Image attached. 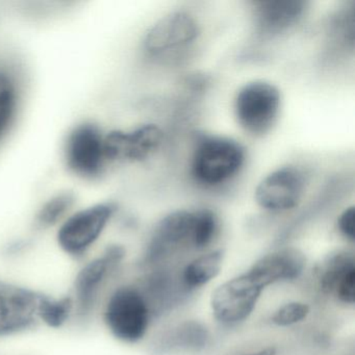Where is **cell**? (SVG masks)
Listing matches in <instances>:
<instances>
[{
    "mask_svg": "<svg viewBox=\"0 0 355 355\" xmlns=\"http://www.w3.org/2000/svg\"><path fill=\"white\" fill-rule=\"evenodd\" d=\"M305 3L299 0L263 1L255 10L257 31L265 36L284 32L298 21L304 12Z\"/></svg>",
    "mask_w": 355,
    "mask_h": 355,
    "instance_id": "cell-15",
    "label": "cell"
},
{
    "mask_svg": "<svg viewBox=\"0 0 355 355\" xmlns=\"http://www.w3.org/2000/svg\"><path fill=\"white\" fill-rule=\"evenodd\" d=\"M244 157V149L236 141L221 137L203 139L193 157V175L205 184H221L239 171Z\"/></svg>",
    "mask_w": 355,
    "mask_h": 355,
    "instance_id": "cell-6",
    "label": "cell"
},
{
    "mask_svg": "<svg viewBox=\"0 0 355 355\" xmlns=\"http://www.w3.org/2000/svg\"><path fill=\"white\" fill-rule=\"evenodd\" d=\"M306 265L302 251L293 247L263 255L251 265L248 271L265 286L300 277Z\"/></svg>",
    "mask_w": 355,
    "mask_h": 355,
    "instance_id": "cell-13",
    "label": "cell"
},
{
    "mask_svg": "<svg viewBox=\"0 0 355 355\" xmlns=\"http://www.w3.org/2000/svg\"><path fill=\"white\" fill-rule=\"evenodd\" d=\"M265 286L248 271L224 282L211 295V309L220 323L234 325L250 317Z\"/></svg>",
    "mask_w": 355,
    "mask_h": 355,
    "instance_id": "cell-4",
    "label": "cell"
},
{
    "mask_svg": "<svg viewBox=\"0 0 355 355\" xmlns=\"http://www.w3.org/2000/svg\"><path fill=\"white\" fill-rule=\"evenodd\" d=\"M338 230L347 240H355V209L351 207L340 214L338 221Z\"/></svg>",
    "mask_w": 355,
    "mask_h": 355,
    "instance_id": "cell-22",
    "label": "cell"
},
{
    "mask_svg": "<svg viewBox=\"0 0 355 355\" xmlns=\"http://www.w3.org/2000/svg\"><path fill=\"white\" fill-rule=\"evenodd\" d=\"M315 277L325 294L332 295L345 304L355 302V259L346 250L332 251L315 269Z\"/></svg>",
    "mask_w": 355,
    "mask_h": 355,
    "instance_id": "cell-11",
    "label": "cell"
},
{
    "mask_svg": "<svg viewBox=\"0 0 355 355\" xmlns=\"http://www.w3.org/2000/svg\"><path fill=\"white\" fill-rule=\"evenodd\" d=\"M41 292L0 277V338L21 336L39 327L37 306Z\"/></svg>",
    "mask_w": 355,
    "mask_h": 355,
    "instance_id": "cell-5",
    "label": "cell"
},
{
    "mask_svg": "<svg viewBox=\"0 0 355 355\" xmlns=\"http://www.w3.org/2000/svg\"><path fill=\"white\" fill-rule=\"evenodd\" d=\"M302 172L294 167L276 170L263 178L255 190L257 205L270 211L294 209L304 191Z\"/></svg>",
    "mask_w": 355,
    "mask_h": 355,
    "instance_id": "cell-9",
    "label": "cell"
},
{
    "mask_svg": "<svg viewBox=\"0 0 355 355\" xmlns=\"http://www.w3.org/2000/svg\"><path fill=\"white\" fill-rule=\"evenodd\" d=\"M195 211H178L169 214L155 226L147 247V257L159 255L182 244H190L194 227Z\"/></svg>",
    "mask_w": 355,
    "mask_h": 355,
    "instance_id": "cell-14",
    "label": "cell"
},
{
    "mask_svg": "<svg viewBox=\"0 0 355 355\" xmlns=\"http://www.w3.org/2000/svg\"><path fill=\"white\" fill-rule=\"evenodd\" d=\"M224 252L214 250L193 259L182 272V280L188 288H201L215 279L221 273Z\"/></svg>",
    "mask_w": 355,
    "mask_h": 355,
    "instance_id": "cell-18",
    "label": "cell"
},
{
    "mask_svg": "<svg viewBox=\"0 0 355 355\" xmlns=\"http://www.w3.org/2000/svg\"><path fill=\"white\" fill-rule=\"evenodd\" d=\"M97 317L114 340L125 345L142 342L150 324L146 297L138 286L130 284L112 286L101 302Z\"/></svg>",
    "mask_w": 355,
    "mask_h": 355,
    "instance_id": "cell-2",
    "label": "cell"
},
{
    "mask_svg": "<svg viewBox=\"0 0 355 355\" xmlns=\"http://www.w3.org/2000/svg\"><path fill=\"white\" fill-rule=\"evenodd\" d=\"M39 327L61 330L76 324V307L69 293L63 295L41 292L37 306Z\"/></svg>",
    "mask_w": 355,
    "mask_h": 355,
    "instance_id": "cell-16",
    "label": "cell"
},
{
    "mask_svg": "<svg viewBox=\"0 0 355 355\" xmlns=\"http://www.w3.org/2000/svg\"><path fill=\"white\" fill-rule=\"evenodd\" d=\"M123 245L110 244L78 263L72 280L70 296L76 307V324H86L96 319L99 307L112 282L126 259Z\"/></svg>",
    "mask_w": 355,
    "mask_h": 355,
    "instance_id": "cell-1",
    "label": "cell"
},
{
    "mask_svg": "<svg viewBox=\"0 0 355 355\" xmlns=\"http://www.w3.org/2000/svg\"><path fill=\"white\" fill-rule=\"evenodd\" d=\"M163 132L153 124L124 132L114 130L105 136V155L107 162H140L157 150Z\"/></svg>",
    "mask_w": 355,
    "mask_h": 355,
    "instance_id": "cell-10",
    "label": "cell"
},
{
    "mask_svg": "<svg viewBox=\"0 0 355 355\" xmlns=\"http://www.w3.org/2000/svg\"><path fill=\"white\" fill-rule=\"evenodd\" d=\"M116 211L117 207L113 202L95 203L72 211L55 230L58 248L71 261H84L96 252Z\"/></svg>",
    "mask_w": 355,
    "mask_h": 355,
    "instance_id": "cell-3",
    "label": "cell"
},
{
    "mask_svg": "<svg viewBox=\"0 0 355 355\" xmlns=\"http://www.w3.org/2000/svg\"><path fill=\"white\" fill-rule=\"evenodd\" d=\"M280 107L279 91L273 85L253 82L241 89L234 103L239 124L249 134L261 136L275 123Z\"/></svg>",
    "mask_w": 355,
    "mask_h": 355,
    "instance_id": "cell-8",
    "label": "cell"
},
{
    "mask_svg": "<svg viewBox=\"0 0 355 355\" xmlns=\"http://www.w3.org/2000/svg\"><path fill=\"white\" fill-rule=\"evenodd\" d=\"M18 109L17 83L13 74L0 69V141L3 140L15 121Z\"/></svg>",
    "mask_w": 355,
    "mask_h": 355,
    "instance_id": "cell-19",
    "label": "cell"
},
{
    "mask_svg": "<svg viewBox=\"0 0 355 355\" xmlns=\"http://www.w3.org/2000/svg\"><path fill=\"white\" fill-rule=\"evenodd\" d=\"M198 35V26L189 14L172 13L157 21L145 37V49L151 55L180 49L193 42Z\"/></svg>",
    "mask_w": 355,
    "mask_h": 355,
    "instance_id": "cell-12",
    "label": "cell"
},
{
    "mask_svg": "<svg viewBox=\"0 0 355 355\" xmlns=\"http://www.w3.org/2000/svg\"><path fill=\"white\" fill-rule=\"evenodd\" d=\"M217 230L218 220L213 211L209 209L195 211L191 246L196 249H205L213 242Z\"/></svg>",
    "mask_w": 355,
    "mask_h": 355,
    "instance_id": "cell-20",
    "label": "cell"
},
{
    "mask_svg": "<svg viewBox=\"0 0 355 355\" xmlns=\"http://www.w3.org/2000/svg\"><path fill=\"white\" fill-rule=\"evenodd\" d=\"M277 354V349L275 347L270 346L266 348L261 349V350L254 351V352L247 353L243 355H276Z\"/></svg>",
    "mask_w": 355,
    "mask_h": 355,
    "instance_id": "cell-23",
    "label": "cell"
},
{
    "mask_svg": "<svg viewBox=\"0 0 355 355\" xmlns=\"http://www.w3.org/2000/svg\"><path fill=\"white\" fill-rule=\"evenodd\" d=\"M76 194L71 191L58 193L45 201L35 215L33 226L36 232L57 230L64 220L72 213L76 205Z\"/></svg>",
    "mask_w": 355,
    "mask_h": 355,
    "instance_id": "cell-17",
    "label": "cell"
},
{
    "mask_svg": "<svg viewBox=\"0 0 355 355\" xmlns=\"http://www.w3.org/2000/svg\"><path fill=\"white\" fill-rule=\"evenodd\" d=\"M311 313V307L301 301H291L278 307L271 317V322L277 327H288L304 321Z\"/></svg>",
    "mask_w": 355,
    "mask_h": 355,
    "instance_id": "cell-21",
    "label": "cell"
},
{
    "mask_svg": "<svg viewBox=\"0 0 355 355\" xmlns=\"http://www.w3.org/2000/svg\"><path fill=\"white\" fill-rule=\"evenodd\" d=\"M105 135L92 122H83L68 135L64 159L71 173L84 180H95L105 170Z\"/></svg>",
    "mask_w": 355,
    "mask_h": 355,
    "instance_id": "cell-7",
    "label": "cell"
}]
</instances>
